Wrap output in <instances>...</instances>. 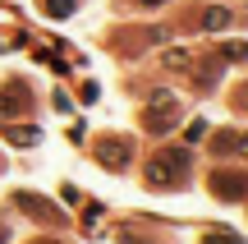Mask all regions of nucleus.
<instances>
[{"label": "nucleus", "instance_id": "obj_2", "mask_svg": "<svg viewBox=\"0 0 248 244\" xmlns=\"http://www.w3.org/2000/svg\"><path fill=\"white\" fill-rule=\"evenodd\" d=\"M92 152H97V162H101V166L120 171V166H129L133 143H129V138H97V143H92Z\"/></svg>", "mask_w": 248, "mask_h": 244}, {"label": "nucleus", "instance_id": "obj_12", "mask_svg": "<svg viewBox=\"0 0 248 244\" xmlns=\"http://www.w3.org/2000/svg\"><path fill=\"white\" fill-rule=\"evenodd\" d=\"M138 5H166V0H138Z\"/></svg>", "mask_w": 248, "mask_h": 244}, {"label": "nucleus", "instance_id": "obj_9", "mask_svg": "<svg viewBox=\"0 0 248 244\" xmlns=\"http://www.w3.org/2000/svg\"><path fill=\"white\" fill-rule=\"evenodd\" d=\"M202 134H207V120H193L188 125V143H202Z\"/></svg>", "mask_w": 248, "mask_h": 244}, {"label": "nucleus", "instance_id": "obj_7", "mask_svg": "<svg viewBox=\"0 0 248 244\" xmlns=\"http://www.w3.org/2000/svg\"><path fill=\"white\" fill-rule=\"evenodd\" d=\"M216 152H239V157H248V134H225V138H216Z\"/></svg>", "mask_w": 248, "mask_h": 244}, {"label": "nucleus", "instance_id": "obj_1", "mask_svg": "<svg viewBox=\"0 0 248 244\" xmlns=\"http://www.w3.org/2000/svg\"><path fill=\"white\" fill-rule=\"evenodd\" d=\"M142 125H147L152 134H161V129H175V125H179V101L170 97V92H156V97L147 101V111H142Z\"/></svg>", "mask_w": 248, "mask_h": 244}, {"label": "nucleus", "instance_id": "obj_10", "mask_svg": "<svg viewBox=\"0 0 248 244\" xmlns=\"http://www.w3.org/2000/svg\"><path fill=\"white\" fill-rule=\"evenodd\" d=\"M46 9H51V14H69L74 0H46Z\"/></svg>", "mask_w": 248, "mask_h": 244}, {"label": "nucleus", "instance_id": "obj_3", "mask_svg": "<svg viewBox=\"0 0 248 244\" xmlns=\"http://www.w3.org/2000/svg\"><path fill=\"white\" fill-rule=\"evenodd\" d=\"M28 115L32 111V92H28V83H5L0 88V115Z\"/></svg>", "mask_w": 248, "mask_h": 244}, {"label": "nucleus", "instance_id": "obj_6", "mask_svg": "<svg viewBox=\"0 0 248 244\" xmlns=\"http://www.w3.org/2000/svg\"><path fill=\"white\" fill-rule=\"evenodd\" d=\"M216 194H225V198H239V194H248V180L239 175V180H234V175H216Z\"/></svg>", "mask_w": 248, "mask_h": 244}, {"label": "nucleus", "instance_id": "obj_4", "mask_svg": "<svg viewBox=\"0 0 248 244\" xmlns=\"http://www.w3.org/2000/svg\"><path fill=\"white\" fill-rule=\"evenodd\" d=\"M198 23H202L207 33H225V28L234 23V14H230V9H225V5H207L202 14H198Z\"/></svg>", "mask_w": 248, "mask_h": 244}, {"label": "nucleus", "instance_id": "obj_8", "mask_svg": "<svg viewBox=\"0 0 248 244\" xmlns=\"http://www.w3.org/2000/svg\"><path fill=\"white\" fill-rule=\"evenodd\" d=\"M37 138H42V134H37L32 125H23V129H18V125H9V143H23V147H32Z\"/></svg>", "mask_w": 248, "mask_h": 244}, {"label": "nucleus", "instance_id": "obj_5", "mask_svg": "<svg viewBox=\"0 0 248 244\" xmlns=\"http://www.w3.org/2000/svg\"><path fill=\"white\" fill-rule=\"evenodd\" d=\"M184 166H188V152H179V147H170V152H161L156 162H152V171H156V175H161V171H175V175H179Z\"/></svg>", "mask_w": 248, "mask_h": 244}, {"label": "nucleus", "instance_id": "obj_11", "mask_svg": "<svg viewBox=\"0 0 248 244\" xmlns=\"http://www.w3.org/2000/svg\"><path fill=\"white\" fill-rule=\"evenodd\" d=\"M202 244H239V240H234V235H207Z\"/></svg>", "mask_w": 248, "mask_h": 244}]
</instances>
